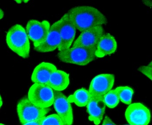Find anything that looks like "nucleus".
Wrapping results in <instances>:
<instances>
[{"label":"nucleus","instance_id":"dca6fc26","mask_svg":"<svg viewBox=\"0 0 152 125\" xmlns=\"http://www.w3.org/2000/svg\"><path fill=\"white\" fill-rule=\"evenodd\" d=\"M69 83V74L57 69L51 74L47 85L55 91H61L66 89Z\"/></svg>","mask_w":152,"mask_h":125},{"label":"nucleus","instance_id":"412c9836","mask_svg":"<svg viewBox=\"0 0 152 125\" xmlns=\"http://www.w3.org/2000/svg\"><path fill=\"white\" fill-rule=\"evenodd\" d=\"M138 70L142 74L146 75V77L152 80V62L148 66H141L138 69Z\"/></svg>","mask_w":152,"mask_h":125},{"label":"nucleus","instance_id":"9d476101","mask_svg":"<svg viewBox=\"0 0 152 125\" xmlns=\"http://www.w3.org/2000/svg\"><path fill=\"white\" fill-rule=\"evenodd\" d=\"M104 34L102 26L82 32L73 44V47H83L96 49L101 37Z\"/></svg>","mask_w":152,"mask_h":125},{"label":"nucleus","instance_id":"a211bd4d","mask_svg":"<svg viewBox=\"0 0 152 125\" xmlns=\"http://www.w3.org/2000/svg\"><path fill=\"white\" fill-rule=\"evenodd\" d=\"M115 90L117 91L120 100L123 103L127 105L131 104L134 93L132 88L128 86H120Z\"/></svg>","mask_w":152,"mask_h":125},{"label":"nucleus","instance_id":"6e6552de","mask_svg":"<svg viewBox=\"0 0 152 125\" xmlns=\"http://www.w3.org/2000/svg\"><path fill=\"white\" fill-rule=\"evenodd\" d=\"M53 106L64 125H71L73 122V111L70 102L61 91L53 90Z\"/></svg>","mask_w":152,"mask_h":125},{"label":"nucleus","instance_id":"f03ea898","mask_svg":"<svg viewBox=\"0 0 152 125\" xmlns=\"http://www.w3.org/2000/svg\"><path fill=\"white\" fill-rule=\"evenodd\" d=\"M6 43L10 49L23 58L29 57L30 42L26 31L21 25L15 24L6 35Z\"/></svg>","mask_w":152,"mask_h":125},{"label":"nucleus","instance_id":"7ed1b4c3","mask_svg":"<svg viewBox=\"0 0 152 125\" xmlns=\"http://www.w3.org/2000/svg\"><path fill=\"white\" fill-rule=\"evenodd\" d=\"M96 49L83 47H75L59 52L58 57L63 62L80 66L88 64L94 60Z\"/></svg>","mask_w":152,"mask_h":125},{"label":"nucleus","instance_id":"393cba45","mask_svg":"<svg viewBox=\"0 0 152 125\" xmlns=\"http://www.w3.org/2000/svg\"><path fill=\"white\" fill-rule=\"evenodd\" d=\"M4 15V14L3 11L1 9V12H0V18H1V19L3 18Z\"/></svg>","mask_w":152,"mask_h":125},{"label":"nucleus","instance_id":"9b49d317","mask_svg":"<svg viewBox=\"0 0 152 125\" xmlns=\"http://www.w3.org/2000/svg\"><path fill=\"white\" fill-rule=\"evenodd\" d=\"M113 74H100L92 80L89 88L91 97L104 96L111 90L114 83Z\"/></svg>","mask_w":152,"mask_h":125},{"label":"nucleus","instance_id":"f8f14e48","mask_svg":"<svg viewBox=\"0 0 152 125\" xmlns=\"http://www.w3.org/2000/svg\"><path fill=\"white\" fill-rule=\"evenodd\" d=\"M59 22V20L57 21L50 27L45 40L39 46L34 47L35 50L39 52H49L58 48L61 41Z\"/></svg>","mask_w":152,"mask_h":125},{"label":"nucleus","instance_id":"6ab92c4d","mask_svg":"<svg viewBox=\"0 0 152 125\" xmlns=\"http://www.w3.org/2000/svg\"><path fill=\"white\" fill-rule=\"evenodd\" d=\"M106 106L110 108H114L118 105L120 98L116 90H110L103 96Z\"/></svg>","mask_w":152,"mask_h":125},{"label":"nucleus","instance_id":"bb28decb","mask_svg":"<svg viewBox=\"0 0 152 125\" xmlns=\"http://www.w3.org/2000/svg\"><path fill=\"white\" fill-rule=\"evenodd\" d=\"M22 1H16V2H17L18 3V4H20L21 3V2H22Z\"/></svg>","mask_w":152,"mask_h":125},{"label":"nucleus","instance_id":"5701e85b","mask_svg":"<svg viewBox=\"0 0 152 125\" xmlns=\"http://www.w3.org/2000/svg\"><path fill=\"white\" fill-rule=\"evenodd\" d=\"M103 125H115V124L110 119L109 117L108 116H106L105 117V119L103 121Z\"/></svg>","mask_w":152,"mask_h":125},{"label":"nucleus","instance_id":"0eeeda50","mask_svg":"<svg viewBox=\"0 0 152 125\" xmlns=\"http://www.w3.org/2000/svg\"><path fill=\"white\" fill-rule=\"evenodd\" d=\"M59 21L61 41L58 49L61 51L70 48L75 36L76 28L67 13L65 14Z\"/></svg>","mask_w":152,"mask_h":125},{"label":"nucleus","instance_id":"2eb2a0df","mask_svg":"<svg viewBox=\"0 0 152 125\" xmlns=\"http://www.w3.org/2000/svg\"><path fill=\"white\" fill-rule=\"evenodd\" d=\"M117 48V43L114 37L110 34H104L99 40L95 55L96 57H103L114 53Z\"/></svg>","mask_w":152,"mask_h":125},{"label":"nucleus","instance_id":"aec40b11","mask_svg":"<svg viewBox=\"0 0 152 125\" xmlns=\"http://www.w3.org/2000/svg\"><path fill=\"white\" fill-rule=\"evenodd\" d=\"M64 125L61 118L57 114H52L45 116L41 124V125Z\"/></svg>","mask_w":152,"mask_h":125},{"label":"nucleus","instance_id":"4be33fe9","mask_svg":"<svg viewBox=\"0 0 152 125\" xmlns=\"http://www.w3.org/2000/svg\"><path fill=\"white\" fill-rule=\"evenodd\" d=\"M45 116L41 118V119H37V120H32V121H30L28 123L25 124V125H41V122L43 121V119L45 118Z\"/></svg>","mask_w":152,"mask_h":125},{"label":"nucleus","instance_id":"b1692460","mask_svg":"<svg viewBox=\"0 0 152 125\" xmlns=\"http://www.w3.org/2000/svg\"><path fill=\"white\" fill-rule=\"evenodd\" d=\"M143 3H144V4H146L147 6L149 7H151L152 6V4L151 1H143Z\"/></svg>","mask_w":152,"mask_h":125},{"label":"nucleus","instance_id":"20e7f679","mask_svg":"<svg viewBox=\"0 0 152 125\" xmlns=\"http://www.w3.org/2000/svg\"><path fill=\"white\" fill-rule=\"evenodd\" d=\"M50 109L37 107L32 103L28 97L20 99L17 103V111L20 124L25 125L32 120L41 119L45 116Z\"/></svg>","mask_w":152,"mask_h":125},{"label":"nucleus","instance_id":"423d86ee","mask_svg":"<svg viewBox=\"0 0 152 125\" xmlns=\"http://www.w3.org/2000/svg\"><path fill=\"white\" fill-rule=\"evenodd\" d=\"M50 28V24L47 20L41 22L34 20L28 21L26 26V32L34 47L39 46L45 40Z\"/></svg>","mask_w":152,"mask_h":125},{"label":"nucleus","instance_id":"f3484780","mask_svg":"<svg viewBox=\"0 0 152 125\" xmlns=\"http://www.w3.org/2000/svg\"><path fill=\"white\" fill-rule=\"evenodd\" d=\"M91 98L89 91L85 88L77 90L74 94L70 95L67 98L70 102H75L78 107H85L88 105Z\"/></svg>","mask_w":152,"mask_h":125},{"label":"nucleus","instance_id":"39448f33","mask_svg":"<svg viewBox=\"0 0 152 125\" xmlns=\"http://www.w3.org/2000/svg\"><path fill=\"white\" fill-rule=\"evenodd\" d=\"M28 97L30 101L37 107L47 108L53 104V90L47 84L34 83L30 88Z\"/></svg>","mask_w":152,"mask_h":125},{"label":"nucleus","instance_id":"a878e982","mask_svg":"<svg viewBox=\"0 0 152 125\" xmlns=\"http://www.w3.org/2000/svg\"><path fill=\"white\" fill-rule=\"evenodd\" d=\"M2 100L1 96L0 97V107H1L2 105Z\"/></svg>","mask_w":152,"mask_h":125},{"label":"nucleus","instance_id":"4468645a","mask_svg":"<svg viewBox=\"0 0 152 125\" xmlns=\"http://www.w3.org/2000/svg\"><path fill=\"white\" fill-rule=\"evenodd\" d=\"M57 69L50 63L42 62L36 67L33 72L31 80L38 84H48L50 76Z\"/></svg>","mask_w":152,"mask_h":125},{"label":"nucleus","instance_id":"ddd939ff","mask_svg":"<svg viewBox=\"0 0 152 125\" xmlns=\"http://www.w3.org/2000/svg\"><path fill=\"white\" fill-rule=\"evenodd\" d=\"M87 106L89 119L98 125L102 121L105 110L106 104L103 96L91 97Z\"/></svg>","mask_w":152,"mask_h":125},{"label":"nucleus","instance_id":"1a4fd4ad","mask_svg":"<svg viewBox=\"0 0 152 125\" xmlns=\"http://www.w3.org/2000/svg\"><path fill=\"white\" fill-rule=\"evenodd\" d=\"M125 117L129 124L146 125L151 120L150 110L141 103L130 104L126 109Z\"/></svg>","mask_w":152,"mask_h":125},{"label":"nucleus","instance_id":"f257e3e1","mask_svg":"<svg viewBox=\"0 0 152 125\" xmlns=\"http://www.w3.org/2000/svg\"><path fill=\"white\" fill-rule=\"evenodd\" d=\"M76 29L81 32L107 23V20L99 11L91 6L73 7L68 13Z\"/></svg>","mask_w":152,"mask_h":125}]
</instances>
